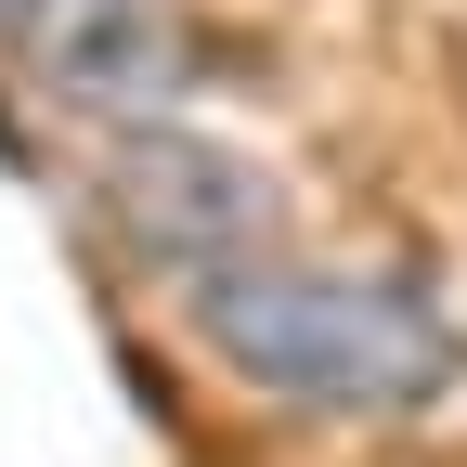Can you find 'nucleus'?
Here are the masks:
<instances>
[{
    "instance_id": "2",
    "label": "nucleus",
    "mask_w": 467,
    "mask_h": 467,
    "mask_svg": "<svg viewBox=\"0 0 467 467\" xmlns=\"http://www.w3.org/2000/svg\"><path fill=\"white\" fill-rule=\"evenodd\" d=\"M0 39H14L39 78L91 91V104H169L182 66H195L156 0H0Z\"/></svg>"
},
{
    "instance_id": "3",
    "label": "nucleus",
    "mask_w": 467,
    "mask_h": 467,
    "mask_svg": "<svg viewBox=\"0 0 467 467\" xmlns=\"http://www.w3.org/2000/svg\"><path fill=\"white\" fill-rule=\"evenodd\" d=\"M117 208H130V234L156 260H247V234L273 221V195L234 169L221 143H130L117 156Z\"/></svg>"
},
{
    "instance_id": "1",
    "label": "nucleus",
    "mask_w": 467,
    "mask_h": 467,
    "mask_svg": "<svg viewBox=\"0 0 467 467\" xmlns=\"http://www.w3.org/2000/svg\"><path fill=\"white\" fill-rule=\"evenodd\" d=\"M195 312L221 337L234 377H260L325 416H402V402L454 389V325L389 273H337V260H221L195 285Z\"/></svg>"
}]
</instances>
